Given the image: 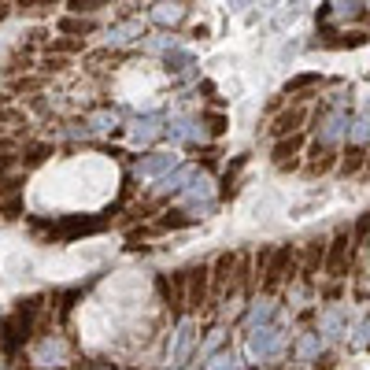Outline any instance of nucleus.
<instances>
[{
  "label": "nucleus",
  "instance_id": "obj_1",
  "mask_svg": "<svg viewBox=\"0 0 370 370\" xmlns=\"http://www.w3.org/2000/svg\"><path fill=\"white\" fill-rule=\"evenodd\" d=\"M37 315H41V300H23L19 308L8 315V323H4V333H0V352H8V356H11V352H19L30 341V333H34Z\"/></svg>",
  "mask_w": 370,
  "mask_h": 370
},
{
  "label": "nucleus",
  "instance_id": "obj_2",
  "mask_svg": "<svg viewBox=\"0 0 370 370\" xmlns=\"http://www.w3.org/2000/svg\"><path fill=\"white\" fill-rule=\"evenodd\" d=\"M296 267H300L296 248H274V252H270V260H267V267H263V289H267V293H274L278 285H285L289 278H293Z\"/></svg>",
  "mask_w": 370,
  "mask_h": 370
},
{
  "label": "nucleus",
  "instance_id": "obj_3",
  "mask_svg": "<svg viewBox=\"0 0 370 370\" xmlns=\"http://www.w3.org/2000/svg\"><path fill=\"white\" fill-rule=\"evenodd\" d=\"M348 263H352V233L341 230V233H333V241H326V263H323V270L330 278H345L348 274Z\"/></svg>",
  "mask_w": 370,
  "mask_h": 370
},
{
  "label": "nucleus",
  "instance_id": "obj_4",
  "mask_svg": "<svg viewBox=\"0 0 370 370\" xmlns=\"http://www.w3.org/2000/svg\"><path fill=\"white\" fill-rule=\"evenodd\" d=\"M207 293H212V270L207 263H197L192 270H185V308L200 311L207 303Z\"/></svg>",
  "mask_w": 370,
  "mask_h": 370
},
{
  "label": "nucleus",
  "instance_id": "obj_5",
  "mask_svg": "<svg viewBox=\"0 0 370 370\" xmlns=\"http://www.w3.org/2000/svg\"><path fill=\"white\" fill-rule=\"evenodd\" d=\"M237 252H222L219 260L207 267L212 270V296H230L233 293V278H237Z\"/></svg>",
  "mask_w": 370,
  "mask_h": 370
},
{
  "label": "nucleus",
  "instance_id": "obj_6",
  "mask_svg": "<svg viewBox=\"0 0 370 370\" xmlns=\"http://www.w3.org/2000/svg\"><path fill=\"white\" fill-rule=\"evenodd\" d=\"M303 144H308L303 130H300V134H289V137H278V144H274V167H278V170H296V167H300Z\"/></svg>",
  "mask_w": 370,
  "mask_h": 370
},
{
  "label": "nucleus",
  "instance_id": "obj_7",
  "mask_svg": "<svg viewBox=\"0 0 370 370\" xmlns=\"http://www.w3.org/2000/svg\"><path fill=\"white\" fill-rule=\"evenodd\" d=\"M323 263H326V241L318 237V241H311V245L303 248V255H300V274H303V278H315L318 270H323Z\"/></svg>",
  "mask_w": 370,
  "mask_h": 370
},
{
  "label": "nucleus",
  "instance_id": "obj_8",
  "mask_svg": "<svg viewBox=\"0 0 370 370\" xmlns=\"http://www.w3.org/2000/svg\"><path fill=\"white\" fill-rule=\"evenodd\" d=\"M303 119H308V108L303 104H293V108H285L282 115L274 119V134L278 137H289V134H300V126H303Z\"/></svg>",
  "mask_w": 370,
  "mask_h": 370
},
{
  "label": "nucleus",
  "instance_id": "obj_9",
  "mask_svg": "<svg viewBox=\"0 0 370 370\" xmlns=\"http://www.w3.org/2000/svg\"><path fill=\"white\" fill-rule=\"evenodd\" d=\"M337 167V152L330 149V144H311V159H308V170L311 174H326V170H333Z\"/></svg>",
  "mask_w": 370,
  "mask_h": 370
},
{
  "label": "nucleus",
  "instance_id": "obj_10",
  "mask_svg": "<svg viewBox=\"0 0 370 370\" xmlns=\"http://www.w3.org/2000/svg\"><path fill=\"white\" fill-rule=\"evenodd\" d=\"M337 167H341L345 174H356L366 167V149H359V144H352V149L341 152V159H337Z\"/></svg>",
  "mask_w": 370,
  "mask_h": 370
},
{
  "label": "nucleus",
  "instance_id": "obj_11",
  "mask_svg": "<svg viewBox=\"0 0 370 370\" xmlns=\"http://www.w3.org/2000/svg\"><path fill=\"white\" fill-rule=\"evenodd\" d=\"M170 163H174L170 156H152V159H144V163H141V170H144V174H159V170L170 167Z\"/></svg>",
  "mask_w": 370,
  "mask_h": 370
},
{
  "label": "nucleus",
  "instance_id": "obj_12",
  "mask_svg": "<svg viewBox=\"0 0 370 370\" xmlns=\"http://www.w3.org/2000/svg\"><path fill=\"white\" fill-rule=\"evenodd\" d=\"M71 8H74V15H82V11L93 15V11H100V8H108V4H104V0H74Z\"/></svg>",
  "mask_w": 370,
  "mask_h": 370
},
{
  "label": "nucleus",
  "instance_id": "obj_13",
  "mask_svg": "<svg viewBox=\"0 0 370 370\" xmlns=\"http://www.w3.org/2000/svg\"><path fill=\"white\" fill-rule=\"evenodd\" d=\"M59 26L67 30V34H89V30H93V23H82V19H63Z\"/></svg>",
  "mask_w": 370,
  "mask_h": 370
},
{
  "label": "nucleus",
  "instance_id": "obj_14",
  "mask_svg": "<svg viewBox=\"0 0 370 370\" xmlns=\"http://www.w3.org/2000/svg\"><path fill=\"white\" fill-rule=\"evenodd\" d=\"M366 167H370V152H366Z\"/></svg>",
  "mask_w": 370,
  "mask_h": 370
}]
</instances>
